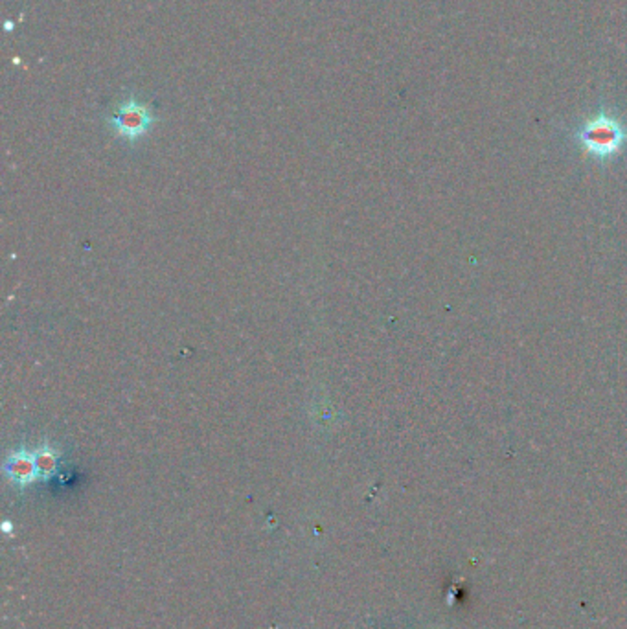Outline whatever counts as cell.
Returning a JSON list of instances; mask_svg holds the SVG:
<instances>
[{"label":"cell","instance_id":"cell-1","mask_svg":"<svg viewBox=\"0 0 627 629\" xmlns=\"http://www.w3.org/2000/svg\"><path fill=\"white\" fill-rule=\"evenodd\" d=\"M576 140L587 155L607 160L618 155L627 144V128L614 114L600 111L582 123L576 131Z\"/></svg>","mask_w":627,"mask_h":629},{"label":"cell","instance_id":"cell-2","mask_svg":"<svg viewBox=\"0 0 627 629\" xmlns=\"http://www.w3.org/2000/svg\"><path fill=\"white\" fill-rule=\"evenodd\" d=\"M105 121L118 139L137 144L146 135H150L159 118L146 102L139 100L135 94H130L116 105L114 112L109 114Z\"/></svg>","mask_w":627,"mask_h":629},{"label":"cell","instance_id":"cell-3","mask_svg":"<svg viewBox=\"0 0 627 629\" xmlns=\"http://www.w3.org/2000/svg\"><path fill=\"white\" fill-rule=\"evenodd\" d=\"M6 471L21 484L32 482L35 479V473H39L34 451H28L24 448L12 451V455L6 460Z\"/></svg>","mask_w":627,"mask_h":629},{"label":"cell","instance_id":"cell-4","mask_svg":"<svg viewBox=\"0 0 627 629\" xmlns=\"http://www.w3.org/2000/svg\"><path fill=\"white\" fill-rule=\"evenodd\" d=\"M35 455V464H37V471L41 475H50L55 471L57 466V451L48 444L43 442L37 450H34Z\"/></svg>","mask_w":627,"mask_h":629}]
</instances>
